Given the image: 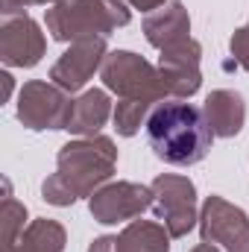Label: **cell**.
<instances>
[{"instance_id": "3", "label": "cell", "mask_w": 249, "mask_h": 252, "mask_svg": "<svg viewBox=\"0 0 249 252\" xmlns=\"http://www.w3.org/2000/svg\"><path fill=\"white\" fill-rule=\"evenodd\" d=\"M47 32L53 41L73 44L79 38H109L132 21L126 0H56L47 9Z\"/></svg>"}, {"instance_id": "22", "label": "cell", "mask_w": 249, "mask_h": 252, "mask_svg": "<svg viewBox=\"0 0 249 252\" xmlns=\"http://www.w3.org/2000/svg\"><path fill=\"white\" fill-rule=\"evenodd\" d=\"M0 79H3V100H9V94H12V76H9V73H3Z\"/></svg>"}, {"instance_id": "8", "label": "cell", "mask_w": 249, "mask_h": 252, "mask_svg": "<svg viewBox=\"0 0 249 252\" xmlns=\"http://www.w3.org/2000/svg\"><path fill=\"white\" fill-rule=\"evenodd\" d=\"M91 217L103 226H118L126 220L141 217L147 208H153V185L138 182H112L91 193L88 199Z\"/></svg>"}, {"instance_id": "9", "label": "cell", "mask_w": 249, "mask_h": 252, "mask_svg": "<svg viewBox=\"0 0 249 252\" xmlns=\"http://www.w3.org/2000/svg\"><path fill=\"white\" fill-rule=\"evenodd\" d=\"M44 32L27 12L3 15L0 27V59L9 67H35L44 56Z\"/></svg>"}, {"instance_id": "15", "label": "cell", "mask_w": 249, "mask_h": 252, "mask_svg": "<svg viewBox=\"0 0 249 252\" xmlns=\"http://www.w3.org/2000/svg\"><path fill=\"white\" fill-rule=\"evenodd\" d=\"M112 118V100L103 88H88L79 100H73L70 115H67V132L79 138H94L106 121Z\"/></svg>"}, {"instance_id": "6", "label": "cell", "mask_w": 249, "mask_h": 252, "mask_svg": "<svg viewBox=\"0 0 249 252\" xmlns=\"http://www.w3.org/2000/svg\"><path fill=\"white\" fill-rule=\"evenodd\" d=\"M202 244L223 247L226 252H249V217L244 208L211 193L199 211Z\"/></svg>"}, {"instance_id": "5", "label": "cell", "mask_w": 249, "mask_h": 252, "mask_svg": "<svg viewBox=\"0 0 249 252\" xmlns=\"http://www.w3.org/2000/svg\"><path fill=\"white\" fill-rule=\"evenodd\" d=\"M153 211L170 232V238H185L199 223L196 214V188L187 176L161 173L153 179Z\"/></svg>"}, {"instance_id": "21", "label": "cell", "mask_w": 249, "mask_h": 252, "mask_svg": "<svg viewBox=\"0 0 249 252\" xmlns=\"http://www.w3.org/2000/svg\"><path fill=\"white\" fill-rule=\"evenodd\" d=\"M129 3H132L135 9H141V12H147V15H150V12L161 9V6H164L167 0H129Z\"/></svg>"}, {"instance_id": "4", "label": "cell", "mask_w": 249, "mask_h": 252, "mask_svg": "<svg viewBox=\"0 0 249 252\" xmlns=\"http://www.w3.org/2000/svg\"><path fill=\"white\" fill-rule=\"evenodd\" d=\"M100 79L109 91H115L121 100H164L167 85L161 79L158 64H150L144 56L132 50H115L106 56L100 67Z\"/></svg>"}, {"instance_id": "2", "label": "cell", "mask_w": 249, "mask_h": 252, "mask_svg": "<svg viewBox=\"0 0 249 252\" xmlns=\"http://www.w3.org/2000/svg\"><path fill=\"white\" fill-rule=\"evenodd\" d=\"M147 141L156 158H161L164 164L190 167L208 156L214 132L202 109L185 100H164L147 118Z\"/></svg>"}, {"instance_id": "23", "label": "cell", "mask_w": 249, "mask_h": 252, "mask_svg": "<svg viewBox=\"0 0 249 252\" xmlns=\"http://www.w3.org/2000/svg\"><path fill=\"white\" fill-rule=\"evenodd\" d=\"M190 252H220V250H217L214 244H199V247H193Z\"/></svg>"}, {"instance_id": "13", "label": "cell", "mask_w": 249, "mask_h": 252, "mask_svg": "<svg viewBox=\"0 0 249 252\" xmlns=\"http://www.w3.org/2000/svg\"><path fill=\"white\" fill-rule=\"evenodd\" d=\"M187 32H190V18H187L185 3H179V0H167L161 9H156L144 18V35L158 50L190 38Z\"/></svg>"}, {"instance_id": "20", "label": "cell", "mask_w": 249, "mask_h": 252, "mask_svg": "<svg viewBox=\"0 0 249 252\" xmlns=\"http://www.w3.org/2000/svg\"><path fill=\"white\" fill-rule=\"evenodd\" d=\"M56 0H3V15L12 12H24L27 6H53Z\"/></svg>"}, {"instance_id": "18", "label": "cell", "mask_w": 249, "mask_h": 252, "mask_svg": "<svg viewBox=\"0 0 249 252\" xmlns=\"http://www.w3.org/2000/svg\"><path fill=\"white\" fill-rule=\"evenodd\" d=\"M24 220H27V205L18 202L12 193H6L3 208H0V223H3V252H15L18 238L24 232Z\"/></svg>"}, {"instance_id": "19", "label": "cell", "mask_w": 249, "mask_h": 252, "mask_svg": "<svg viewBox=\"0 0 249 252\" xmlns=\"http://www.w3.org/2000/svg\"><path fill=\"white\" fill-rule=\"evenodd\" d=\"M229 50H232V56H235V64H241V67L249 70V27L235 30V35H232V41H229Z\"/></svg>"}, {"instance_id": "17", "label": "cell", "mask_w": 249, "mask_h": 252, "mask_svg": "<svg viewBox=\"0 0 249 252\" xmlns=\"http://www.w3.org/2000/svg\"><path fill=\"white\" fill-rule=\"evenodd\" d=\"M156 106L158 103H153V100H121L118 109H115V129H118V135H124V138L138 135V129L147 126V118H150V112Z\"/></svg>"}, {"instance_id": "11", "label": "cell", "mask_w": 249, "mask_h": 252, "mask_svg": "<svg viewBox=\"0 0 249 252\" xmlns=\"http://www.w3.org/2000/svg\"><path fill=\"white\" fill-rule=\"evenodd\" d=\"M106 56H109L106 38H100V35H94V38H79V41H73L62 56H59V62L50 67V79H53V85H59L62 91L73 94V91H79V88L103 67Z\"/></svg>"}, {"instance_id": "14", "label": "cell", "mask_w": 249, "mask_h": 252, "mask_svg": "<svg viewBox=\"0 0 249 252\" xmlns=\"http://www.w3.org/2000/svg\"><path fill=\"white\" fill-rule=\"evenodd\" d=\"M205 121L211 126L214 138H235L244 124H247V106H244V97L238 91H229V88H217L205 97Z\"/></svg>"}, {"instance_id": "10", "label": "cell", "mask_w": 249, "mask_h": 252, "mask_svg": "<svg viewBox=\"0 0 249 252\" xmlns=\"http://www.w3.org/2000/svg\"><path fill=\"white\" fill-rule=\"evenodd\" d=\"M199 56H202V47L196 38H185V41L161 50L158 70H161V79L167 85L170 100H185V97H193L199 91V85H202Z\"/></svg>"}, {"instance_id": "1", "label": "cell", "mask_w": 249, "mask_h": 252, "mask_svg": "<svg viewBox=\"0 0 249 252\" xmlns=\"http://www.w3.org/2000/svg\"><path fill=\"white\" fill-rule=\"evenodd\" d=\"M118 167L115 141L106 135L67 141L56 156V173L44 179L41 193L50 205H73L79 196H91L112 179Z\"/></svg>"}, {"instance_id": "16", "label": "cell", "mask_w": 249, "mask_h": 252, "mask_svg": "<svg viewBox=\"0 0 249 252\" xmlns=\"http://www.w3.org/2000/svg\"><path fill=\"white\" fill-rule=\"evenodd\" d=\"M64 244H67V235L62 223L41 217V220H32L21 232L15 252H62Z\"/></svg>"}, {"instance_id": "7", "label": "cell", "mask_w": 249, "mask_h": 252, "mask_svg": "<svg viewBox=\"0 0 249 252\" xmlns=\"http://www.w3.org/2000/svg\"><path fill=\"white\" fill-rule=\"evenodd\" d=\"M73 100L67 97V91H62L53 82H24L21 88V100H18V121L32 129H64L67 126V115H70Z\"/></svg>"}, {"instance_id": "12", "label": "cell", "mask_w": 249, "mask_h": 252, "mask_svg": "<svg viewBox=\"0 0 249 252\" xmlns=\"http://www.w3.org/2000/svg\"><path fill=\"white\" fill-rule=\"evenodd\" d=\"M88 252H170V232L164 223L132 220L121 235L94 238Z\"/></svg>"}]
</instances>
